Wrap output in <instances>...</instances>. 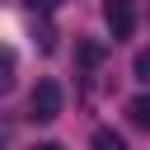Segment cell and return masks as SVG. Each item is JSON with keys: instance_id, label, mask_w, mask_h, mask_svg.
<instances>
[{"instance_id": "7", "label": "cell", "mask_w": 150, "mask_h": 150, "mask_svg": "<svg viewBox=\"0 0 150 150\" xmlns=\"http://www.w3.org/2000/svg\"><path fill=\"white\" fill-rule=\"evenodd\" d=\"M28 5H33V9H42V14H52V9H56V5H66V0H28Z\"/></svg>"}, {"instance_id": "6", "label": "cell", "mask_w": 150, "mask_h": 150, "mask_svg": "<svg viewBox=\"0 0 150 150\" xmlns=\"http://www.w3.org/2000/svg\"><path fill=\"white\" fill-rule=\"evenodd\" d=\"M131 70H136V80H145V84H150V47H145V52H136V66H131Z\"/></svg>"}, {"instance_id": "4", "label": "cell", "mask_w": 150, "mask_h": 150, "mask_svg": "<svg viewBox=\"0 0 150 150\" xmlns=\"http://www.w3.org/2000/svg\"><path fill=\"white\" fill-rule=\"evenodd\" d=\"M89 150H127V141H122L112 127H98V131L89 136Z\"/></svg>"}, {"instance_id": "9", "label": "cell", "mask_w": 150, "mask_h": 150, "mask_svg": "<svg viewBox=\"0 0 150 150\" xmlns=\"http://www.w3.org/2000/svg\"><path fill=\"white\" fill-rule=\"evenodd\" d=\"M33 150H61V145H56V141H42V145H33Z\"/></svg>"}, {"instance_id": "1", "label": "cell", "mask_w": 150, "mask_h": 150, "mask_svg": "<svg viewBox=\"0 0 150 150\" xmlns=\"http://www.w3.org/2000/svg\"><path fill=\"white\" fill-rule=\"evenodd\" d=\"M28 117L33 122H56L61 117V84L56 80H38L28 94Z\"/></svg>"}, {"instance_id": "8", "label": "cell", "mask_w": 150, "mask_h": 150, "mask_svg": "<svg viewBox=\"0 0 150 150\" xmlns=\"http://www.w3.org/2000/svg\"><path fill=\"white\" fill-rule=\"evenodd\" d=\"M5 145H9V122L0 117V150H5Z\"/></svg>"}, {"instance_id": "5", "label": "cell", "mask_w": 150, "mask_h": 150, "mask_svg": "<svg viewBox=\"0 0 150 150\" xmlns=\"http://www.w3.org/2000/svg\"><path fill=\"white\" fill-rule=\"evenodd\" d=\"M14 75H19V61H14V52H9V47H0V94H9V89H14Z\"/></svg>"}, {"instance_id": "2", "label": "cell", "mask_w": 150, "mask_h": 150, "mask_svg": "<svg viewBox=\"0 0 150 150\" xmlns=\"http://www.w3.org/2000/svg\"><path fill=\"white\" fill-rule=\"evenodd\" d=\"M103 23L112 38H131L136 33V0H103Z\"/></svg>"}, {"instance_id": "3", "label": "cell", "mask_w": 150, "mask_h": 150, "mask_svg": "<svg viewBox=\"0 0 150 150\" xmlns=\"http://www.w3.org/2000/svg\"><path fill=\"white\" fill-rule=\"evenodd\" d=\"M127 122H131V127H141V131H150V94L127 98Z\"/></svg>"}]
</instances>
